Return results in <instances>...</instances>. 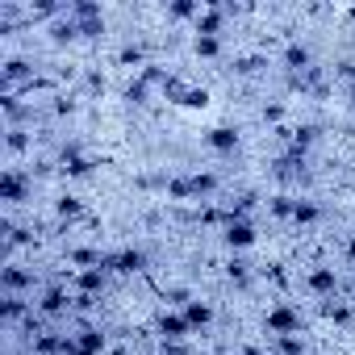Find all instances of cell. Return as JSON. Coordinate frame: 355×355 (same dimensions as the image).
<instances>
[{"instance_id":"6da1fadb","label":"cell","mask_w":355,"mask_h":355,"mask_svg":"<svg viewBox=\"0 0 355 355\" xmlns=\"http://www.w3.org/2000/svg\"><path fill=\"white\" fill-rule=\"evenodd\" d=\"M34 193V171H21V167H5V175H0V201H26Z\"/></svg>"},{"instance_id":"7a4b0ae2","label":"cell","mask_w":355,"mask_h":355,"mask_svg":"<svg viewBox=\"0 0 355 355\" xmlns=\"http://www.w3.org/2000/svg\"><path fill=\"white\" fill-rule=\"evenodd\" d=\"M0 288H5V297H21L34 288V268H21V263H5L0 268Z\"/></svg>"},{"instance_id":"3957f363","label":"cell","mask_w":355,"mask_h":355,"mask_svg":"<svg viewBox=\"0 0 355 355\" xmlns=\"http://www.w3.org/2000/svg\"><path fill=\"white\" fill-rule=\"evenodd\" d=\"M71 309V293H67V284H51L42 297H38V318H63Z\"/></svg>"},{"instance_id":"277c9868","label":"cell","mask_w":355,"mask_h":355,"mask_svg":"<svg viewBox=\"0 0 355 355\" xmlns=\"http://www.w3.org/2000/svg\"><path fill=\"white\" fill-rule=\"evenodd\" d=\"M263 326H268L276 338H284V334H297V330H301V313H297L293 305H272L268 318H263Z\"/></svg>"},{"instance_id":"5b68a950","label":"cell","mask_w":355,"mask_h":355,"mask_svg":"<svg viewBox=\"0 0 355 355\" xmlns=\"http://www.w3.org/2000/svg\"><path fill=\"white\" fill-rule=\"evenodd\" d=\"M105 268L117 272V276H138V272L146 268V251H134V247L113 251V255H105Z\"/></svg>"},{"instance_id":"8992f818","label":"cell","mask_w":355,"mask_h":355,"mask_svg":"<svg viewBox=\"0 0 355 355\" xmlns=\"http://www.w3.org/2000/svg\"><path fill=\"white\" fill-rule=\"evenodd\" d=\"M34 84V63L30 59H5V67H0V88L5 92H17V84Z\"/></svg>"},{"instance_id":"52a82bcc","label":"cell","mask_w":355,"mask_h":355,"mask_svg":"<svg viewBox=\"0 0 355 355\" xmlns=\"http://www.w3.org/2000/svg\"><path fill=\"white\" fill-rule=\"evenodd\" d=\"M305 288H309L313 297H334V293H338V272H334V268H326V263H318V268H309Z\"/></svg>"},{"instance_id":"ba28073f","label":"cell","mask_w":355,"mask_h":355,"mask_svg":"<svg viewBox=\"0 0 355 355\" xmlns=\"http://www.w3.org/2000/svg\"><path fill=\"white\" fill-rule=\"evenodd\" d=\"M105 280H109V268H88V272L67 276V284H76V293H84V297H96L105 288Z\"/></svg>"},{"instance_id":"9c48e42d","label":"cell","mask_w":355,"mask_h":355,"mask_svg":"<svg viewBox=\"0 0 355 355\" xmlns=\"http://www.w3.org/2000/svg\"><path fill=\"white\" fill-rule=\"evenodd\" d=\"M239 142H243V138H239V130H234V125H214V130L205 134V146H209V150H218V155H234V150H239Z\"/></svg>"},{"instance_id":"30bf717a","label":"cell","mask_w":355,"mask_h":355,"mask_svg":"<svg viewBox=\"0 0 355 355\" xmlns=\"http://www.w3.org/2000/svg\"><path fill=\"white\" fill-rule=\"evenodd\" d=\"M222 243H226L230 251H247V247H255V226H251V222H226Z\"/></svg>"},{"instance_id":"8fae6325","label":"cell","mask_w":355,"mask_h":355,"mask_svg":"<svg viewBox=\"0 0 355 355\" xmlns=\"http://www.w3.org/2000/svg\"><path fill=\"white\" fill-rule=\"evenodd\" d=\"M159 334H163V343H184L193 334V326H189L184 313H163L159 318Z\"/></svg>"},{"instance_id":"7c38bea8","label":"cell","mask_w":355,"mask_h":355,"mask_svg":"<svg viewBox=\"0 0 355 355\" xmlns=\"http://www.w3.org/2000/svg\"><path fill=\"white\" fill-rule=\"evenodd\" d=\"M226 5H205L201 17H197V34H209V38H222V26H226Z\"/></svg>"},{"instance_id":"4fadbf2b","label":"cell","mask_w":355,"mask_h":355,"mask_svg":"<svg viewBox=\"0 0 355 355\" xmlns=\"http://www.w3.org/2000/svg\"><path fill=\"white\" fill-rule=\"evenodd\" d=\"M280 63H284V71L288 76H305L313 63H309V46L305 42H288L284 46V55H280Z\"/></svg>"},{"instance_id":"5bb4252c","label":"cell","mask_w":355,"mask_h":355,"mask_svg":"<svg viewBox=\"0 0 355 355\" xmlns=\"http://www.w3.org/2000/svg\"><path fill=\"white\" fill-rule=\"evenodd\" d=\"M105 347H109V334L96 330V326H84V330L76 334V355H101Z\"/></svg>"},{"instance_id":"9a60e30c","label":"cell","mask_w":355,"mask_h":355,"mask_svg":"<svg viewBox=\"0 0 355 355\" xmlns=\"http://www.w3.org/2000/svg\"><path fill=\"white\" fill-rule=\"evenodd\" d=\"M184 180H189V197H193V201L218 193V175H214V171H193V175H184Z\"/></svg>"},{"instance_id":"2e32d148","label":"cell","mask_w":355,"mask_h":355,"mask_svg":"<svg viewBox=\"0 0 355 355\" xmlns=\"http://www.w3.org/2000/svg\"><path fill=\"white\" fill-rule=\"evenodd\" d=\"M184 318H189V326H193V330H205V326L214 322V305H209V301H201V297H193V301L184 305Z\"/></svg>"},{"instance_id":"e0dca14e","label":"cell","mask_w":355,"mask_h":355,"mask_svg":"<svg viewBox=\"0 0 355 355\" xmlns=\"http://www.w3.org/2000/svg\"><path fill=\"white\" fill-rule=\"evenodd\" d=\"M0 318L13 326V322H21V318H34V305H30L26 297H5V305H0Z\"/></svg>"},{"instance_id":"ac0fdd59","label":"cell","mask_w":355,"mask_h":355,"mask_svg":"<svg viewBox=\"0 0 355 355\" xmlns=\"http://www.w3.org/2000/svg\"><path fill=\"white\" fill-rule=\"evenodd\" d=\"M322 313H326L334 326H347V322L355 318V305H347V301H334V297H330V301L322 305Z\"/></svg>"},{"instance_id":"d6986e66","label":"cell","mask_w":355,"mask_h":355,"mask_svg":"<svg viewBox=\"0 0 355 355\" xmlns=\"http://www.w3.org/2000/svg\"><path fill=\"white\" fill-rule=\"evenodd\" d=\"M205 5H193V0H175V5H167V17L171 21H197Z\"/></svg>"},{"instance_id":"ffe728a7","label":"cell","mask_w":355,"mask_h":355,"mask_svg":"<svg viewBox=\"0 0 355 355\" xmlns=\"http://www.w3.org/2000/svg\"><path fill=\"white\" fill-rule=\"evenodd\" d=\"M193 55H197V59H218V55H222V38L197 34V38H193Z\"/></svg>"},{"instance_id":"44dd1931","label":"cell","mask_w":355,"mask_h":355,"mask_svg":"<svg viewBox=\"0 0 355 355\" xmlns=\"http://www.w3.org/2000/svg\"><path fill=\"white\" fill-rule=\"evenodd\" d=\"M293 222H297V226H318V222H322V205H313V201H297Z\"/></svg>"},{"instance_id":"7402d4cb","label":"cell","mask_w":355,"mask_h":355,"mask_svg":"<svg viewBox=\"0 0 355 355\" xmlns=\"http://www.w3.org/2000/svg\"><path fill=\"white\" fill-rule=\"evenodd\" d=\"M268 67V55H239L234 59V71L239 76H255V71H263Z\"/></svg>"},{"instance_id":"603a6c76","label":"cell","mask_w":355,"mask_h":355,"mask_svg":"<svg viewBox=\"0 0 355 355\" xmlns=\"http://www.w3.org/2000/svg\"><path fill=\"white\" fill-rule=\"evenodd\" d=\"M5 150H9V155H21V150H30V134H26L21 125H9V134H5Z\"/></svg>"},{"instance_id":"cb8c5ba5","label":"cell","mask_w":355,"mask_h":355,"mask_svg":"<svg viewBox=\"0 0 355 355\" xmlns=\"http://www.w3.org/2000/svg\"><path fill=\"white\" fill-rule=\"evenodd\" d=\"M226 276H230V280H234V284H239V288H247V284H251V263H247V259H239V255H234V259H230V263H226Z\"/></svg>"},{"instance_id":"d4e9b609","label":"cell","mask_w":355,"mask_h":355,"mask_svg":"<svg viewBox=\"0 0 355 355\" xmlns=\"http://www.w3.org/2000/svg\"><path fill=\"white\" fill-rule=\"evenodd\" d=\"M55 214H59L63 222H71V218L84 214V201H80V197H59V201H55Z\"/></svg>"},{"instance_id":"484cf974","label":"cell","mask_w":355,"mask_h":355,"mask_svg":"<svg viewBox=\"0 0 355 355\" xmlns=\"http://www.w3.org/2000/svg\"><path fill=\"white\" fill-rule=\"evenodd\" d=\"M268 209H272V218H288V222H293V209H297V201H293V197H284V193H276V197L268 201Z\"/></svg>"},{"instance_id":"4316f807","label":"cell","mask_w":355,"mask_h":355,"mask_svg":"<svg viewBox=\"0 0 355 355\" xmlns=\"http://www.w3.org/2000/svg\"><path fill=\"white\" fill-rule=\"evenodd\" d=\"M142 59H146V51H142L138 42H130V46H121V51H117V63H121V67H138Z\"/></svg>"},{"instance_id":"83f0119b","label":"cell","mask_w":355,"mask_h":355,"mask_svg":"<svg viewBox=\"0 0 355 355\" xmlns=\"http://www.w3.org/2000/svg\"><path fill=\"white\" fill-rule=\"evenodd\" d=\"M276 347H280V355H305V343H301L297 334H284V338H276Z\"/></svg>"},{"instance_id":"f1b7e54d","label":"cell","mask_w":355,"mask_h":355,"mask_svg":"<svg viewBox=\"0 0 355 355\" xmlns=\"http://www.w3.org/2000/svg\"><path fill=\"white\" fill-rule=\"evenodd\" d=\"M263 121L280 125V121H284V105H268V109H263Z\"/></svg>"},{"instance_id":"f546056e","label":"cell","mask_w":355,"mask_h":355,"mask_svg":"<svg viewBox=\"0 0 355 355\" xmlns=\"http://www.w3.org/2000/svg\"><path fill=\"white\" fill-rule=\"evenodd\" d=\"M88 92H105V76L101 71H88Z\"/></svg>"},{"instance_id":"4dcf8cb0","label":"cell","mask_w":355,"mask_h":355,"mask_svg":"<svg viewBox=\"0 0 355 355\" xmlns=\"http://www.w3.org/2000/svg\"><path fill=\"white\" fill-rule=\"evenodd\" d=\"M347 263H351V268H355V234H351V239H347Z\"/></svg>"},{"instance_id":"1f68e13d","label":"cell","mask_w":355,"mask_h":355,"mask_svg":"<svg viewBox=\"0 0 355 355\" xmlns=\"http://www.w3.org/2000/svg\"><path fill=\"white\" fill-rule=\"evenodd\" d=\"M351 105H355V84H351Z\"/></svg>"},{"instance_id":"d6a6232c","label":"cell","mask_w":355,"mask_h":355,"mask_svg":"<svg viewBox=\"0 0 355 355\" xmlns=\"http://www.w3.org/2000/svg\"><path fill=\"white\" fill-rule=\"evenodd\" d=\"M5 355H17V351H5Z\"/></svg>"},{"instance_id":"836d02e7","label":"cell","mask_w":355,"mask_h":355,"mask_svg":"<svg viewBox=\"0 0 355 355\" xmlns=\"http://www.w3.org/2000/svg\"><path fill=\"white\" fill-rule=\"evenodd\" d=\"M305 355H309V351H305Z\"/></svg>"},{"instance_id":"e575fe53","label":"cell","mask_w":355,"mask_h":355,"mask_svg":"<svg viewBox=\"0 0 355 355\" xmlns=\"http://www.w3.org/2000/svg\"><path fill=\"white\" fill-rule=\"evenodd\" d=\"M351 305H355V301H351Z\"/></svg>"}]
</instances>
